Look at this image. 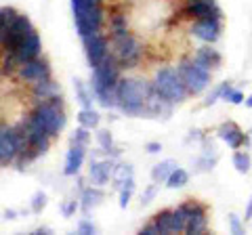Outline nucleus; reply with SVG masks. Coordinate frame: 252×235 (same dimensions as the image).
Wrapping results in <instances>:
<instances>
[{"label":"nucleus","instance_id":"dca6fc26","mask_svg":"<svg viewBox=\"0 0 252 235\" xmlns=\"http://www.w3.org/2000/svg\"><path fill=\"white\" fill-rule=\"evenodd\" d=\"M57 95H59V84L55 80H51V76L44 78L40 82H36V84H32V97L38 99V101H49Z\"/></svg>","mask_w":252,"mask_h":235},{"label":"nucleus","instance_id":"473e14b6","mask_svg":"<svg viewBox=\"0 0 252 235\" xmlns=\"http://www.w3.org/2000/svg\"><path fill=\"white\" fill-rule=\"evenodd\" d=\"M44 204H46V195L42 191H38L34 198H32V210H34V212H40L44 208Z\"/></svg>","mask_w":252,"mask_h":235},{"label":"nucleus","instance_id":"b1692460","mask_svg":"<svg viewBox=\"0 0 252 235\" xmlns=\"http://www.w3.org/2000/svg\"><path fill=\"white\" fill-rule=\"evenodd\" d=\"M187 183H189V175H187V170H183V168L172 170V175L166 178V185L170 187V189H181V187H185Z\"/></svg>","mask_w":252,"mask_h":235},{"label":"nucleus","instance_id":"6ab92c4d","mask_svg":"<svg viewBox=\"0 0 252 235\" xmlns=\"http://www.w3.org/2000/svg\"><path fill=\"white\" fill-rule=\"evenodd\" d=\"M172 170H177V162L175 160H164V162H160V164H156V166H154L152 178L156 183L166 181V178L172 175Z\"/></svg>","mask_w":252,"mask_h":235},{"label":"nucleus","instance_id":"2eb2a0df","mask_svg":"<svg viewBox=\"0 0 252 235\" xmlns=\"http://www.w3.org/2000/svg\"><path fill=\"white\" fill-rule=\"evenodd\" d=\"M84 147L82 143H72V147H69V151L65 155V168H63V172H65L67 176H74L78 175V170H80L82 162H84Z\"/></svg>","mask_w":252,"mask_h":235},{"label":"nucleus","instance_id":"423d86ee","mask_svg":"<svg viewBox=\"0 0 252 235\" xmlns=\"http://www.w3.org/2000/svg\"><path fill=\"white\" fill-rule=\"evenodd\" d=\"M177 69H179L181 78H183L189 95H198V92H202L210 84V69L202 67L195 59L181 61V65H177Z\"/></svg>","mask_w":252,"mask_h":235},{"label":"nucleus","instance_id":"c03bdc74","mask_svg":"<svg viewBox=\"0 0 252 235\" xmlns=\"http://www.w3.org/2000/svg\"><path fill=\"white\" fill-rule=\"evenodd\" d=\"M4 216H6V218H15V212H13V210H6Z\"/></svg>","mask_w":252,"mask_h":235},{"label":"nucleus","instance_id":"c756f323","mask_svg":"<svg viewBox=\"0 0 252 235\" xmlns=\"http://www.w3.org/2000/svg\"><path fill=\"white\" fill-rule=\"evenodd\" d=\"M223 99L225 101H229V103H233V105H240V103H244V95L240 90H233L229 84H223Z\"/></svg>","mask_w":252,"mask_h":235},{"label":"nucleus","instance_id":"79ce46f5","mask_svg":"<svg viewBox=\"0 0 252 235\" xmlns=\"http://www.w3.org/2000/svg\"><path fill=\"white\" fill-rule=\"evenodd\" d=\"M160 149H162L160 143H147V151H149V153H158Z\"/></svg>","mask_w":252,"mask_h":235},{"label":"nucleus","instance_id":"bb28decb","mask_svg":"<svg viewBox=\"0 0 252 235\" xmlns=\"http://www.w3.org/2000/svg\"><path fill=\"white\" fill-rule=\"evenodd\" d=\"M114 178H116L118 187H120L122 183L128 181V178H132V166H130V164H118L116 172H114Z\"/></svg>","mask_w":252,"mask_h":235},{"label":"nucleus","instance_id":"a211bd4d","mask_svg":"<svg viewBox=\"0 0 252 235\" xmlns=\"http://www.w3.org/2000/svg\"><path fill=\"white\" fill-rule=\"evenodd\" d=\"M193 59L206 69H215V67L220 65V55L215 49H210V46H202V49H198L193 55Z\"/></svg>","mask_w":252,"mask_h":235},{"label":"nucleus","instance_id":"20e7f679","mask_svg":"<svg viewBox=\"0 0 252 235\" xmlns=\"http://www.w3.org/2000/svg\"><path fill=\"white\" fill-rule=\"evenodd\" d=\"M28 124L49 132L51 137H57L65 126V116L63 107L51 103V101H38V105L28 116Z\"/></svg>","mask_w":252,"mask_h":235},{"label":"nucleus","instance_id":"393cba45","mask_svg":"<svg viewBox=\"0 0 252 235\" xmlns=\"http://www.w3.org/2000/svg\"><path fill=\"white\" fill-rule=\"evenodd\" d=\"M187 218L189 214L185 212V208H183V204L177 208V210H172V233H181V231H185V227H187Z\"/></svg>","mask_w":252,"mask_h":235},{"label":"nucleus","instance_id":"aec40b11","mask_svg":"<svg viewBox=\"0 0 252 235\" xmlns=\"http://www.w3.org/2000/svg\"><path fill=\"white\" fill-rule=\"evenodd\" d=\"M109 32H112V38L128 32V19H126V15L116 13V15L109 17Z\"/></svg>","mask_w":252,"mask_h":235},{"label":"nucleus","instance_id":"f704fd0d","mask_svg":"<svg viewBox=\"0 0 252 235\" xmlns=\"http://www.w3.org/2000/svg\"><path fill=\"white\" fill-rule=\"evenodd\" d=\"M219 99H223V84H220L219 88H217L215 92H212V95H208V99L204 101V105H206V107H210V105H215Z\"/></svg>","mask_w":252,"mask_h":235},{"label":"nucleus","instance_id":"58836bf2","mask_svg":"<svg viewBox=\"0 0 252 235\" xmlns=\"http://www.w3.org/2000/svg\"><path fill=\"white\" fill-rule=\"evenodd\" d=\"M78 206H80V204H78L76 200L69 202V204H65V206H63V214H65V216H72L76 210H78Z\"/></svg>","mask_w":252,"mask_h":235},{"label":"nucleus","instance_id":"7ed1b4c3","mask_svg":"<svg viewBox=\"0 0 252 235\" xmlns=\"http://www.w3.org/2000/svg\"><path fill=\"white\" fill-rule=\"evenodd\" d=\"M72 11L76 19V29L82 40L101 32V26L105 19V11L101 4H91L86 0H72Z\"/></svg>","mask_w":252,"mask_h":235},{"label":"nucleus","instance_id":"7c9ffc66","mask_svg":"<svg viewBox=\"0 0 252 235\" xmlns=\"http://www.w3.org/2000/svg\"><path fill=\"white\" fill-rule=\"evenodd\" d=\"M97 141H99V145H101V149H103V151L109 153V149H114V147H112V135H109V130H99V132H97Z\"/></svg>","mask_w":252,"mask_h":235},{"label":"nucleus","instance_id":"c85d7f7f","mask_svg":"<svg viewBox=\"0 0 252 235\" xmlns=\"http://www.w3.org/2000/svg\"><path fill=\"white\" fill-rule=\"evenodd\" d=\"M76 92H78V101L82 103L84 109L93 107V95H91L89 90H86V86H84L80 80H76Z\"/></svg>","mask_w":252,"mask_h":235},{"label":"nucleus","instance_id":"4c0bfd02","mask_svg":"<svg viewBox=\"0 0 252 235\" xmlns=\"http://www.w3.org/2000/svg\"><path fill=\"white\" fill-rule=\"evenodd\" d=\"M130 195H132V189H120V208H126V206H128Z\"/></svg>","mask_w":252,"mask_h":235},{"label":"nucleus","instance_id":"f3484780","mask_svg":"<svg viewBox=\"0 0 252 235\" xmlns=\"http://www.w3.org/2000/svg\"><path fill=\"white\" fill-rule=\"evenodd\" d=\"M219 137L223 139L229 147H233V149H240V147L244 145V141H246V137H244V132L240 130V126H235L233 122L223 124V126L219 128Z\"/></svg>","mask_w":252,"mask_h":235},{"label":"nucleus","instance_id":"4468645a","mask_svg":"<svg viewBox=\"0 0 252 235\" xmlns=\"http://www.w3.org/2000/svg\"><path fill=\"white\" fill-rule=\"evenodd\" d=\"M206 231V208L202 204L193 202V208H191V214L187 218V227H185V233L189 235H200Z\"/></svg>","mask_w":252,"mask_h":235},{"label":"nucleus","instance_id":"72a5a7b5","mask_svg":"<svg viewBox=\"0 0 252 235\" xmlns=\"http://www.w3.org/2000/svg\"><path fill=\"white\" fill-rule=\"evenodd\" d=\"M17 63V59H15V55H9V57H4V61H2V76H6V74H13V65ZM19 65V63H17Z\"/></svg>","mask_w":252,"mask_h":235},{"label":"nucleus","instance_id":"a19ab883","mask_svg":"<svg viewBox=\"0 0 252 235\" xmlns=\"http://www.w3.org/2000/svg\"><path fill=\"white\" fill-rule=\"evenodd\" d=\"M141 233L143 235H158L160 231H158V227H156V223H149V225H145L143 229H141Z\"/></svg>","mask_w":252,"mask_h":235},{"label":"nucleus","instance_id":"a18cd8bd","mask_svg":"<svg viewBox=\"0 0 252 235\" xmlns=\"http://www.w3.org/2000/svg\"><path fill=\"white\" fill-rule=\"evenodd\" d=\"M86 2H91V4H103V0H86Z\"/></svg>","mask_w":252,"mask_h":235},{"label":"nucleus","instance_id":"2f4dec72","mask_svg":"<svg viewBox=\"0 0 252 235\" xmlns=\"http://www.w3.org/2000/svg\"><path fill=\"white\" fill-rule=\"evenodd\" d=\"M89 141H91V135H89V128H84L80 126L74 135H72V143H82V145H89Z\"/></svg>","mask_w":252,"mask_h":235},{"label":"nucleus","instance_id":"6e6552de","mask_svg":"<svg viewBox=\"0 0 252 235\" xmlns=\"http://www.w3.org/2000/svg\"><path fill=\"white\" fill-rule=\"evenodd\" d=\"M181 15L189 19H208V17L220 19V9L217 6L215 0H189L183 6Z\"/></svg>","mask_w":252,"mask_h":235},{"label":"nucleus","instance_id":"a878e982","mask_svg":"<svg viewBox=\"0 0 252 235\" xmlns=\"http://www.w3.org/2000/svg\"><path fill=\"white\" fill-rule=\"evenodd\" d=\"M15 19H17L15 9H11V6H2V9H0V32H6Z\"/></svg>","mask_w":252,"mask_h":235},{"label":"nucleus","instance_id":"39448f33","mask_svg":"<svg viewBox=\"0 0 252 235\" xmlns=\"http://www.w3.org/2000/svg\"><path fill=\"white\" fill-rule=\"evenodd\" d=\"M112 44H114V55L118 57L120 67L126 69V67H135L139 63L141 55H143V46L130 32L112 38Z\"/></svg>","mask_w":252,"mask_h":235},{"label":"nucleus","instance_id":"9d476101","mask_svg":"<svg viewBox=\"0 0 252 235\" xmlns=\"http://www.w3.org/2000/svg\"><path fill=\"white\" fill-rule=\"evenodd\" d=\"M49 76H51V67L46 61H40V59H32L28 63L19 65V69H17L19 82H26V84H36Z\"/></svg>","mask_w":252,"mask_h":235},{"label":"nucleus","instance_id":"e433bc0d","mask_svg":"<svg viewBox=\"0 0 252 235\" xmlns=\"http://www.w3.org/2000/svg\"><path fill=\"white\" fill-rule=\"evenodd\" d=\"M78 233H84V235L94 233V225L89 223V221H80V223H78Z\"/></svg>","mask_w":252,"mask_h":235},{"label":"nucleus","instance_id":"9b49d317","mask_svg":"<svg viewBox=\"0 0 252 235\" xmlns=\"http://www.w3.org/2000/svg\"><path fill=\"white\" fill-rule=\"evenodd\" d=\"M198 40L206 42V44H212L219 40V34H220V19H215V17H208V19H195L189 28Z\"/></svg>","mask_w":252,"mask_h":235},{"label":"nucleus","instance_id":"412c9836","mask_svg":"<svg viewBox=\"0 0 252 235\" xmlns=\"http://www.w3.org/2000/svg\"><path fill=\"white\" fill-rule=\"evenodd\" d=\"M154 223L158 227V231H160V235H170L172 233V210H162V212H158Z\"/></svg>","mask_w":252,"mask_h":235},{"label":"nucleus","instance_id":"ddd939ff","mask_svg":"<svg viewBox=\"0 0 252 235\" xmlns=\"http://www.w3.org/2000/svg\"><path fill=\"white\" fill-rule=\"evenodd\" d=\"M91 178H93V183L97 185V187H103L107 181H109V176H114V172H116V164L112 160H103V162H91Z\"/></svg>","mask_w":252,"mask_h":235},{"label":"nucleus","instance_id":"ea45409f","mask_svg":"<svg viewBox=\"0 0 252 235\" xmlns=\"http://www.w3.org/2000/svg\"><path fill=\"white\" fill-rule=\"evenodd\" d=\"M229 221H231V229H233V233H244V229H242V225H240V218H238V216L231 214V216H229Z\"/></svg>","mask_w":252,"mask_h":235},{"label":"nucleus","instance_id":"f03ea898","mask_svg":"<svg viewBox=\"0 0 252 235\" xmlns=\"http://www.w3.org/2000/svg\"><path fill=\"white\" fill-rule=\"evenodd\" d=\"M154 88H156V95L164 99L166 103H181V101H185V97L189 95L187 86L183 82V78H181L179 69L175 67H160L156 74V80H154Z\"/></svg>","mask_w":252,"mask_h":235},{"label":"nucleus","instance_id":"49530a36","mask_svg":"<svg viewBox=\"0 0 252 235\" xmlns=\"http://www.w3.org/2000/svg\"><path fill=\"white\" fill-rule=\"evenodd\" d=\"M244 103H246V107H252V95H250L246 101H244Z\"/></svg>","mask_w":252,"mask_h":235},{"label":"nucleus","instance_id":"1a4fd4ad","mask_svg":"<svg viewBox=\"0 0 252 235\" xmlns=\"http://www.w3.org/2000/svg\"><path fill=\"white\" fill-rule=\"evenodd\" d=\"M84 46H86V57H89V65L91 67H97L101 61H103L107 55H109V42H107V36L103 34H93L89 38H84Z\"/></svg>","mask_w":252,"mask_h":235},{"label":"nucleus","instance_id":"cd10ccee","mask_svg":"<svg viewBox=\"0 0 252 235\" xmlns=\"http://www.w3.org/2000/svg\"><path fill=\"white\" fill-rule=\"evenodd\" d=\"M233 166L238 172H248L250 170V155L248 153H244V151H235L233 153Z\"/></svg>","mask_w":252,"mask_h":235},{"label":"nucleus","instance_id":"4be33fe9","mask_svg":"<svg viewBox=\"0 0 252 235\" xmlns=\"http://www.w3.org/2000/svg\"><path fill=\"white\" fill-rule=\"evenodd\" d=\"M101 198H103V193H101L99 189H84L82 191V202H80V206H82V210L84 212H89L91 208H94L97 204L101 202Z\"/></svg>","mask_w":252,"mask_h":235},{"label":"nucleus","instance_id":"f257e3e1","mask_svg":"<svg viewBox=\"0 0 252 235\" xmlns=\"http://www.w3.org/2000/svg\"><path fill=\"white\" fill-rule=\"evenodd\" d=\"M116 92H118V107L126 116L132 118L147 114L149 101L156 97L154 82H147L143 78H120Z\"/></svg>","mask_w":252,"mask_h":235},{"label":"nucleus","instance_id":"37998d69","mask_svg":"<svg viewBox=\"0 0 252 235\" xmlns=\"http://www.w3.org/2000/svg\"><path fill=\"white\" fill-rule=\"evenodd\" d=\"M246 218H252V200L248 204V210H246Z\"/></svg>","mask_w":252,"mask_h":235},{"label":"nucleus","instance_id":"5701e85b","mask_svg":"<svg viewBox=\"0 0 252 235\" xmlns=\"http://www.w3.org/2000/svg\"><path fill=\"white\" fill-rule=\"evenodd\" d=\"M78 122H80V126L93 130V128H97V124H99V114L94 112L93 107H89V109L82 107V112L78 114Z\"/></svg>","mask_w":252,"mask_h":235},{"label":"nucleus","instance_id":"0eeeda50","mask_svg":"<svg viewBox=\"0 0 252 235\" xmlns=\"http://www.w3.org/2000/svg\"><path fill=\"white\" fill-rule=\"evenodd\" d=\"M32 32H34V28H32L30 19L26 17V15H17V19L11 23L6 32H0V40H2L4 53L15 55V51L19 49V46L23 44V40H26Z\"/></svg>","mask_w":252,"mask_h":235},{"label":"nucleus","instance_id":"c9c22d12","mask_svg":"<svg viewBox=\"0 0 252 235\" xmlns=\"http://www.w3.org/2000/svg\"><path fill=\"white\" fill-rule=\"evenodd\" d=\"M158 185H160V183H156V185H152V187H147V189H145L143 200H141V204H143V206H145V204H149V202H152V200L156 198V193H158Z\"/></svg>","mask_w":252,"mask_h":235},{"label":"nucleus","instance_id":"f8f14e48","mask_svg":"<svg viewBox=\"0 0 252 235\" xmlns=\"http://www.w3.org/2000/svg\"><path fill=\"white\" fill-rule=\"evenodd\" d=\"M40 51H42L40 36H38L36 32H32L26 40H23V44L19 46V49L15 51V59H17L19 65H23V63H28V61H32V59H38Z\"/></svg>","mask_w":252,"mask_h":235}]
</instances>
